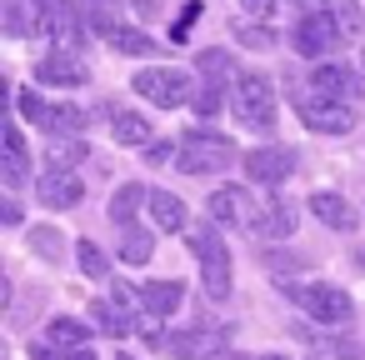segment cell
I'll return each mask as SVG.
<instances>
[{"instance_id":"cell-1","label":"cell","mask_w":365,"mask_h":360,"mask_svg":"<svg viewBox=\"0 0 365 360\" xmlns=\"http://www.w3.org/2000/svg\"><path fill=\"white\" fill-rule=\"evenodd\" d=\"M190 255H195V265H200V290L210 295V300H230V250H225V240H220V225L215 220H205L195 235H190Z\"/></svg>"},{"instance_id":"cell-2","label":"cell","mask_w":365,"mask_h":360,"mask_svg":"<svg viewBox=\"0 0 365 360\" xmlns=\"http://www.w3.org/2000/svg\"><path fill=\"white\" fill-rule=\"evenodd\" d=\"M235 140L215 135V130H185L180 135V150H175V165L180 175H220L235 165Z\"/></svg>"},{"instance_id":"cell-3","label":"cell","mask_w":365,"mask_h":360,"mask_svg":"<svg viewBox=\"0 0 365 360\" xmlns=\"http://www.w3.org/2000/svg\"><path fill=\"white\" fill-rule=\"evenodd\" d=\"M230 115L245 125V130H270L275 125V86L255 71L235 76L230 81Z\"/></svg>"},{"instance_id":"cell-4","label":"cell","mask_w":365,"mask_h":360,"mask_svg":"<svg viewBox=\"0 0 365 360\" xmlns=\"http://www.w3.org/2000/svg\"><path fill=\"white\" fill-rule=\"evenodd\" d=\"M300 120L320 135H350L355 130V101H340V96H320V91H305L295 101Z\"/></svg>"},{"instance_id":"cell-5","label":"cell","mask_w":365,"mask_h":360,"mask_svg":"<svg viewBox=\"0 0 365 360\" xmlns=\"http://www.w3.org/2000/svg\"><path fill=\"white\" fill-rule=\"evenodd\" d=\"M285 295L305 310V315H315L320 325H345L350 315H355V300H350V290H340V285H285Z\"/></svg>"},{"instance_id":"cell-6","label":"cell","mask_w":365,"mask_h":360,"mask_svg":"<svg viewBox=\"0 0 365 360\" xmlns=\"http://www.w3.org/2000/svg\"><path fill=\"white\" fill-rule=\"evenodd\" d=\"M135 96H145V101L160 106V110H175V106H190V101H195V86H190L185 71L150 66V71H135Z\"/></svg>"},{"instance_id":"cell-7","label":"cell","mask_w":365,"mask_h":360,"mask_svg":"<svg viewBox=\"0 0 365 360\" xmlns=\"http://www.w3.org/2000/svg\"><path fill=\"white\" fill-rule=\"evenodd\" d=\"M41 31L51 36L56 51H71V56H76V51L91 41V16L76 6V0H56V6L41 11Z\"/></svg>"},{"instance_id":"cell-8","label":"cell","mask_w":365,"mask_h":360,"mask_svg":"<svg viewBox=\"0 0 365 360\" xmlns=\"http://www.w3.org/2000/svg\"><path fill=\"white\" fill-rule=\"evenodd\" d=\"M240 165H245V180L275 190L280 180H290V170H295V150H290V145H255V150H245Z\"/></svg>"},{"instance_id":"cell-9","label":"cell","mask_w":365,"mask_h":360,"mask_svg":"<svg viewBox=\"0 0 365 360\" xmlns=\"http://www.w3.org/2000/svg\"><path fill=\"white\" fill-rule=\"evenodd\" d=\"M345 41H340V31H335V21H330V11H315V16H305L300 26H295V51L300 56H310V61H325L330 51H340Z\"/></svg>"},{"instance_id":"cell-10","label":"cell","mask_w":365,"mask_h":360,"mask_svg":"<svg viewBox=\"0 0 365 360\" xmlns=\"http://www.w3.org/2000/svg\"><path fill=\"white\" fill-rule=\"evenodd\" d=\"M205 210H210V220H215L220 230H240V225H250V230H255V215H260L240 185H225V190H215Z\"/></svg>"},{"instance_id":"cell-11","label":"cell","mask_w":365,"mask_h":360,"mask_svg":"<svg viewBox=\"0 0 365 360\" xmlns=\"http://www.w3.org/2000/svg\"><path fill=\"white\" fill-rule=\"evenodd\" d=\"M36 81H41V86L76 91V86H86V81H91V66H86L81 56H71V51H51L46 61H36Z\"/></svg>"},{"instance_id":"cell-12","label":"cell","mask_w":365,"mask_h":360,"mask_svg":"<svg viewBox=\"0 0 365 360\" xmlns=\"http://www.w3.org/2000/svg\"><path fill=\"white\" fill-rule=\"evenodd\" d=\"M310 91H320V96H340V101H355V96L365 91V81H360V71H350V66H340V61H315V71H310Z\"/></svg>"},{"instance_id":"cell-13","label":"cell","mask_w":365,"mask_h":360,"mask_svg":"<svg viewBox=\"0 0 365 360\" xmlns=\"http://www.w3.org/2000/svg\"><path fill=\"white\" fill-rule=\"evenodd\" d=\"M36 195H41V205H51V210H71V205H81L86 180H81L76 170H41Z\"/></svg>"},{"instance_id":"cell-14","label":"cell","mask_w":365,"mask_h":360,"mask_svg":"<svg viewBox=\"0 0 365 360\" xmlns=\"http://www.w3.org/2000/svg\"><path fill=\"white\" fill-rule=\"evenodd\" d=\"M6 165H0V180H6V190H21L26 180H31V150H26V135H21V125L11 120L6 125ZM36 185V180H31Z\"/></svg>"},{"instance_id":"cell-15","label":"cell","mask_w":365,"mask_h":360,"mask_svg":"<svg viewBox=\"0 0 365 360\" xmlns=\"http://www.w3.org/2000/svg\"><path fill=\"white\" fill-rule=\"evenodd\" d=\"M165 350L175 355V360H215V355H225V340L215 335V330H180V335H170L165 340Z\"/></svg>"},{"instance_id":"cell-16","label":"cell","mask_w":365,"mask_h":360,"mask_svg":"<svg viewBox=\"0 0 365 360\" xmlns=\"http://www.w3.org/2000/svg\"><path fill=\"white\" fill-rule=\"evenodd\" d=\"M150 220H155V230H165V235H180L185 230V220H190V210H185V200L180 195H170V190H150Z\"/></svg>"},{"instance_id":"cell-17","label":"cell","mask_w":365,"mask_h":360,"mask_svg":"<svg viewBox=\"0 0 365 360\" xmlns=\"http://www.w3.org/2000/svg\"><path fill=\"white\" fill-rule=\"evenodd\" d=\"M140 300H145V315L165 320V315L180 310V300H185V280H150V285H140Z\"/></svg>"},{"instance_id":"cell-18","label":"cell","mask_w":365,"mask_h":360,"mask_svg":"<svg viewBox=\"0 0 365 360\" xmlns=\"http://www.w3.org/2000/svg\"><path fill=\"white\" fill-rule=\"evenodd\" d=\"M96 31H101V36H106V41H110V46L120 51V56H155V41H150L145 31H135V26H120V21H101Z\"/></svg>"},{"instance_id":"cell-19","label":"cell","mask_w":365,"mask_h":360,"mask_svg":"<svg viewBox=\"0 0 365 360\" xmlns=\"http://www.w3.org/2000/svg\"><path fill=\"white\" fill-rule=\"evenodd\" d=\"M110 130H115V140L120 145H135V150H145L150 140H155V130H150V120L140 115V110H110Z\"/></svg>"},{"instance_id":"cell-20","label":"cell","mask_w":365,"mask_h":360,"mask_svg":"<svg viewBox=\"0 0 365 360\" xmlns=\"http://www.w3.org/2000/svg\"><path fill=\"white\" fill-rule=\"evenodd\" d=\"M86 160V135H51L46 140V170H76Z\"/></svg>"},{"instance_id":"cell-21","label":"cell","mask_w":365,"mask_h":360,"mask_svg":"<svg viewBox=\"0 0 365 360\" xmlns=\"http://www.w3.org/2000/svg\"><path fill=\"white\" fill-rule=\"evenodd\" d=\"M310 215L325 220L330 230H350V225H355V210H350L335 190H315V195H310Z\"/></svg>"},{"instance_id":"cell-22","label":"cell","mask_w":365,"mask_h":360,"mask_svg":"<svg viewBox=\"0 0 365 360\" xmlns=\"http://www.w3.org/2000/svg\"><path fill=\"white\" fill-rule=\"evenodd\" d=\"M91 320H96L106 335H130V330H140V320H135L125 305H115V300H91Z\"/></svg>"},{"instance_id":"cell-23","label":"cell","mask_w":365,"mask_h":360,"mask_svg":"<svg viewBox=\"0 0 365 360\" xmlns=\"http://www.w3.org/2000/svg\"><path fill=\"white\" fill-rule=\"evenodd\" d=\"M140 200H150V190H140L135 180H125V185L110 195V220H115V230L135 225V210H140Z\"/></svg>"},{"instance_id":"cell-24","label":"cell","mask_w":365,"mask_h":360,"mask_svg":"<svg viewBox=\"0 0 365 360\" xmlns=\"http://www.w3.org/2000/svg\"><path fill=\"white\" fill-rule=\"evenodd\" d=\"M255 230H260V235H270V240H285V235L295 230V210H290L285 200H270V205H260Z\"/></svg>"},{"instance_id":"cell-25","label":"cell","mask_w":365,"mask_h":360,"mask_svg":"<svg viewBox=\"0 0 365 360\" xmlns=\"http://www.w3.org/2000/svg\"><path fill=\"white\" fill-rule=\"evenodd\" d=\"M46 340H51V345H71V350H81V345H91V325L76 320V315H56V320L46 325Z\"/></svg>"},{"instance_id":"cell-26","label":"cell","mask_w":365,"mask_h":360,"mask_svg":"<svg viewBox=\"0 0 365 360\" xmlns=\"http://www.w3.org/2000/svg\"><path fill=\"white\" fill-rule=\"evenodd\" d=\"M330 21H335V31H340V41L350 46V41H360V31H365V11H360V0H335L330 6Z\"/></svg>"},{"instance_id":"cell-27","label":"cell","mask_w":365,"mask_h":360,"mask_svg":"<svg viewBox=\"0 0 365 360\" xmlns=\"http://www.w3.org/2000/svg\"><path fill=\"white\" fill-rule=\"evenodd\" d=\"M6 31L11 36L41 31V6H36V0H6Z\"/></svg>"},{"instance_id":"cell-28","label":"cell","mask_w":365,"mask_h":360,"mask_svg":"<svg viewBox=\"0 0 365 360\" xmlns=\"http://www.w3.org/2000/svg\"><path fill=\"white\" fill-rule=\"evenodd\" d=\"M46 130H51V135H86V110H76V106H51Z\"/></svg>"},{"instance_id":"cell-29","label":"cell","mask_w":365,"mask_h":360,"mask_svg":"<svg viewBox=\"0 0 365 360\" xmlns=\"http://www.w3.org/2000/svg\"><path fill=\"white\" fill-rule=\"evenodd\" d=\"M120 260H125V265H145V260H150V230L125 225V230H120Z\"/></svg>"},{"instance_id":"cell-30","label":"cell","mask_w":365,"mask_h":360,"mask_svg":"<svg viewBox=\"0 0 365 360\" xmlns=\"http://www.w3.org/2000/svg\"><path fill=\"white\" fill-rule=\"evenodd\" d=\"M76 260H81V270H86L91 280H106V275H110V260H106V250H101L96 240H81V245H76Z\"/></svg>"},{"instance_id":"cell-31","label":"cell","mask_w":365,"mask_h":360,"mask_svg":"<svg viewBox=\"0 0 365 360\" xmlns=\"http://www.w3.org/2000/svg\"><path fill=\"white\" fill-rule=\"evenodd\" d=\"M195 61H200V71H205V86H225V81H235V76H230V56H225V51H200Z\"/></svg>"},{"instance_id":"cell-32","label":"cell","mask_w":365,"mask_h":360,"mask_svg":"<svg viewBox=\"0 0 365 360\" xmlns=\"http://www.w3.org/2000/svg\"><path fill=\"white\" fill-rule=\"evenodd\" d=\"M31 360H96V350H91V345L71 350V345H51V340H36V345H31Z\"/></svg>"},{"instance_id":"cell-33","label":"cell","mask_w":365,"mask_h":360,"mask_svg":"<svg viewBox=\"0 0 365 360\" xmlns=\"http://www.w3.org/2000/svg\"><path fill=\"white\" fill-rule=\"evenodd\" d=\"M31 250H36V255H46V260H61V250H66V245H61V235H56L51 225H41V230H31Z\"/></svg>"},{"instance_id":"cell-34","label":"cell","mask_w":365,"mask_h":360,"mask_svg":"<svg viewBox=\"0 0 365 360\" xmlns=\"http://www.w3.org/2000/svg\"><path fill=\"white\" fill-rule=\"evenodd\" d=\"M220 106H225L220 86H200V91H195V101H190V110H195V115H220Z\"/></svg>"},{"instance_id":"cell-35","label":"cell","mask_w":365,"mask_h":360,"mask_svg":"<svg viewBox=\"0 0 365 360\" xmlns=\"http://www.w3.org/2000/svg\"><path fill=\"white\" fill-rule=\"evenodd\" d=\"M16 110H21L26 120H36V125H46V115H51V106H46L36 91H21V96H16Z\"/></svg>"},{"instance_id":"cell-36","label":"cell","mask_w":365,"mask_h":360,"mask_svg":"<svg viewBox=\"0 0 365 360\" xmlns=\"http://www.w3.org/2000/svg\"><path fill=\"white\" fill-rule=\"evenodd\" d=\"M300 265H305V260L290 255V250H270V255H265V270H270V275H290V270H300Z\"/></svg>"},{"instance_id":"cell-37","label":"cell","mask_w":365,"mask_h":360,"mask_svg":"<svg viewBox=\"0 0 365 360\" xmlns=\"http://www.w3.org/2000/svg\"><path fill=\"white\" fill-rule=\"evenodd\" d=\"M195 16H200V6H185V11H180V21H175V31H170V36H175V41H185V36H190V26H195Z\"/></svg>"},{"instance_id":"cell-38","label":"cell","mask_w":365,"mask_h":360,"mask_svg":"<svg viewBox=\"0 0 365 360\" xmlns=\"http://www.w3.org/2000/svg\"><path fill=\"white\" fill-rule=\"evenodd\" d=\"M175 150H180V145H170V140H160V145H145V160H150V165H165V160H170Z\"/></svg>"},{"instance_id":"cell-39","label":"cell","mask_w":365,"mask_h":360,"mask_svg":"<svg viewBox=\"0 0 365 360\" xmlns=\"http://www.w3.org/2000/svg\"><path fill=\"white\" fill-rule=\"evenodd\" d=\"M240 11H250L255 21H270V11H275V0H240Z\"/></svg>"},{"instance_id":"cell-40","label":"cell","mask_w":365,"mask_h":360,"mask_svg":"<svg viewBox=\"0 0 365 360\" xmlns=\"http://www.w3.org/2000/svg\"><path fill=\"white\" fill-rule=\"evenodd\" d=\"M86 6H91V26H101V21H110V6H115V0H86Z\"/></svg>"},{"instance_id":"cell-41","label":"cell","mask_w":365,"mask_h":360,"mask_svg":"<svg viewBox=\"0 0 365 360\" xmlns=\"http://www.w3.org/2000/svg\"><path fill=\"white\" fill-rule=\"evenodd\" d=\"M0 220H6V225H21V205L6 200V205H0Z\"/></svg>"},{"instance_id":"cell-42","label":"cell","mask_w":365,"mask_h":360,"mask_svg":"<svg viewBox=\"0 0 365 360\" xmlns=\"http://www.w3.org/2000/svg\"><path fill=\"white\" fill-rule=\"evenodd\" d=\"M295 6H300L305 16H315V11H330V6H335V0H295Z\"/></svg>"},{"instance_id":"cell-43","label":"cell","mask_w":365,"mask_h":360,"mask_svg":"<svg viewBox=\"0 0 365 360\" xmlns=\"http://www.w3.org/2000/svg\"><path fill=\"white\" fill-rule=\"evenodd\" d=\"M135 6H140V11H155V0H135Z\"/></svg>"},{"instance_id":"cell-44","label":"cell","mask_w":365,"mask_h":360,"mask_svg":"<svg viewBox=\"0 0 365 360\" xmlns=\"http://www.w3.org/2000/svg\"><path fill=\"white\" fill-rule=\"evenodd\" d=\"M36 6H41V11H46V6H56V0H36Z\"/></svg>"},{"instance_id":"cell-45","label":"cell","mask_w":365,"mask_h":360,"mask_svg":"<svg viewBox=\"0 0 365 360\" xmlns=\"http://www.w3.org/2000/svg\"><path fill=\"white\" fill-rule=\"evenodd\" d=\"M355 265H365V250H360V255H355Z\"/></svg>"},{"instance_id":"cell-46","label":"cell","mask_w":365,"mask_h":360,"mask_svg":"<svg viewBox=\"0 0 365 360\" xmlns=\"http://www.w3.org/2000/svg\"><path fill=\"white\" fill-rule=\"evenodd\" d=\"M260 360H285V355H260Z\"/></svg>"},{"instance_id":"cell-47","label":"cell","mask_w":365,"mask_h":360,"mask_svg":"<svg viewBox=\"0 0 365 360\" xmlns=\"http://www.w3.org/2000/svg\"><path fill=\"white\" fill-rule=\"evenodd\" d=\"M115 360H135V355H115Z\"/></svg>"},{"instance_id":"cell-48","label":"cell","mask_w":365,"mask_h":360,"mask_svg":"<svg viewBox=\"0 0 365 360\" xmlns=\"http://www.w3.org/2000/svg\"><path fill=\"white\" fill-rule=\"evenodd\" d=\"M220 360H235V355H220Z\"/></svg>"}]
</instances>
